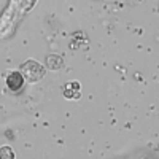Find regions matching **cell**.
Masks as SVG:
<instances>
[{
    "label": "cell",
    "instance_id": "6da1fadb",
    "mask_svg": "<svg viewBox=\"0 0 159 159\" xmlns=\"http://www.w3.org/2000/svg\"><path fill=\"white\" fill-rule=\"evenodd\" d=\"M24 84V78L19 72H11L8 76H7V86L11 89V91H19Z\"/></svg>",
    "mask_w": 159,
    "mask_h": 159
}]
</instances>
